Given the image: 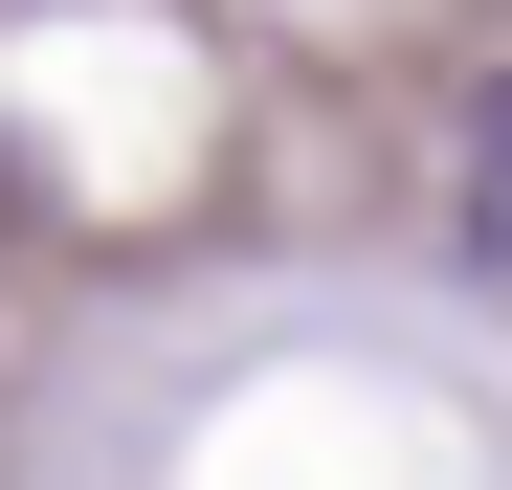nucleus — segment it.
<instances>
[{
  "mask_svg": "<svg viewBox=\"0 0 512 490\" xmlns=\"http://www.w3.org/2000/svg\"><path fill=\"white\" fill-rule=\"evenodd\" d=\"M446 245L512 290V67H490V90H468V134H446Z\"/></svg>",
  "mask_w": 512,
  "mask_h": 490,
  "instance_id": "nucleus-1",
  "label": "nucleus"
}]
</instances>
